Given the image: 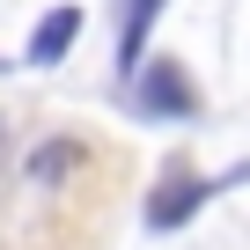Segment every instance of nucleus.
Masks as SVG:
<instances>
[{
    "label": "nucleus",
    "mask_w": 250,
    "mask_h": 250,
    "mask_svg": "<svg viewBox=\"0 0 250 250\" xmlns=\"http://www.w3.org/2000/svg\"><path fill=\"white\" fill-rule=\"evenodd\" d=\"M133 103H140L147 118H191V110H199V88L184 81L177 59H147L140 81H133Z\"/></svg>",
    "instance_id": "f257e3e1"
},
{
    "label": "nucleus",
    "mask_w": 250,
    "mask_h": 250,
    "mask_svg": "<svg viewBox=\"0 0 250 250\" xmlns=\"http://www.w3.org/2000/svg\"><path fill=\"white\" fill-rule=\"evenodd\" d=\"M206 199H213V184H206V177H177V184H162V191L147 199V228H184Z\"/></svg>",
    "instance_id": "f03ea898"
},
{
    "label": "nucleus",
    "mask_w": 250,
    "mask_h": 250,
    "mask_svg": "<svg viewBox=\"0 0 250 250\" xmlns=\"http://www.w3.org/2000/svg\"><path fill=\"white\" fill-rule=\"evenodd\" d=\"M74 37H81V8H52V15L30 30V52H22V59H30V66H52V59H66Z\"/></svg>",
    "instance_id": "7ed1b4c3"
},
{
    "label": "nucleus",
    "mask_w": 250,
    "mask_h": 250,
    "mask_svg": "<svg viewBox=\"0 0 250 250\" xmlns=\"http://www.w3.org/2000/svg\"><path fill=\"white\" fill-rule=\"evenodd\" d=\"M162 15V0H125V30H118V66L140 74V52H147V30Z\"/></svg>",
    "instance_id": "20e7f679"
},
{
    "label": "nucleus",
    "mask_w": 250,
    "mask_h": 250,
    "mask_svg": "<svg viewBox=\"0 0 250 250\" xmlns=\"http://www.w3.org/2000/svg\"><path fill=\"white\" fill-rule=\"evenodd\" d=\"M74 162H81V147H66V140H59V147H37V155H30V184H52V177H66Z\"/></svg>",
    "instance_id": "39448f33"
}]
</instances>
